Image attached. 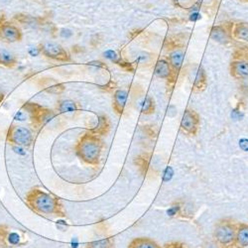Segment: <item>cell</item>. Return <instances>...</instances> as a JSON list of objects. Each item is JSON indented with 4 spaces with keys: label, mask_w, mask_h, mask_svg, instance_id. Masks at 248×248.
Wrapping results in <instances>:
<instances>
[{
    "label": "cell",
    "mask_w": 248,
    "mask_h": 248,
    "mask_svg": "<svg viewBox=\"0 0 248 248\" xmlns=\"http://www.w3.org/2000/svg\"><path fill=\"white\" fill-rule=\"evenodd\" d=\"M155 74L157 77L162 78H168L170 76V67L167 62L159 61L155 68Z\"/></svg>",
    "instance_id": "16"
},
{
    "label": "cell",
    "mask_w": 248,
    "mask_h": 248,
    "mask_svg": "<svg viewBox=\"0 0 248 248\" xmlns=\"http://www.w3.org/2000/svg\"><path fill=\"white\" fill-rule=\"evenodd\" d=\"M25 243L23 233L11 230L8 225L0 224V248H15Z\"/></svg>",
    "instance_id": "4"
},
{
    "label": "cell",
    "mask_w": 248,
    "mask_h": 248,
    "mask_svg": "<svg viewBox=\"0 0 248 248\" xmlns=\"http://www.w3.org/2000/svg\"><path fill=\"white\" fill-rule=\"evenodd\" d=\"M103 148L102 140L94 133L82 135L77 144V154L81 161L89 165H97Z\"/></svg>",
    "instance_id": "2"
},
{
    "label": "cell",
    "mask_w": 248,
    "mask_h": 248,
    "mask_svg": "<svg viewBox=\"0 0 248 248\" xmlns=\"http://www.w3.org/2000/svg\"><path fill=\"white\" fill-rule=\"evenodd\" d=\"M25 108L29 111L33 123H35L36 126L43 125L49 119L54 117V113L51 110L40 107L36 103H28L27 106H25Z\"/></svg>",
    "instance_id": "7"
},
{
    "label": "cell",
    "mask_w": 248,
    "mask_h": 248,
    "mask_svg": "<svg viewBox=\"0 0 248 248\" xmlns=\"http://www.w3.org/2000/svg\"><path fill=\"white\" fill-rule=\"evenodd\" d=\"M164 248H189V247L183 242L175 241V242H171V243L166 244L164 246Z\"/></svg>",
    "instance_id": "22"
},
{
    "label": "cell",
    "mask_w": 248,
    "mask_h": 248,
    "mask_svg": "<svg viewBox=\"0 0 248 248\" xmlns=\"http://www.w3.org/2000/svg\"><path fill=\"white\" fill-rule=\"evenodd\" d=\"M3 98H4V93L1 89H0V102L3 100Z\"/></svg>",
    "instance_id": "24"
},
{
    "label": "cell",
    "mask_w": 248,
    "mask_h": 248,
    "mask_svg": "<svg viewBox=\"0 0 248 248\" xmlns=\"http://www.w3.org/2000/svg\"><path fill=\"white\" fill-rule=\"evenodd\" d=\"M86 248H114V239L109 237L97 241H93L88 243Z\"/></svg>",
    "instance_id": "15"
},
{
    "label": "cell",
    "mask_w": 248,
    "mask_h": 248,
    "mask_svg": "<svg viewBox=\"0 0 248 248\" xmlns=\"http://www.w3.org/2000/svg\"><path fill=\"white\" fill-rule=\"evenodd\" d=\"M212 36H213V38L216 39L217 41H219V42H224L225 40H227V37H226L225 32H224L222 29L218 28V27H217V28L215 27V28L213 29V31H212Z\"/></svg>",
    "instance_id": "20"
},
{
    "label": "cell",
    "mask_w": 248,
    "mask_h": 248,
    "mask_svg": "<svg viewBox=\"0 0 248 248\" xmlns=\"http://www.w3.org/2000/svg\"><path fill=\"white\" fill-rule=\"evenodd\" d=\"M171 63L175 68H180L182 66L183 60H184V54L182 51H175L171 54Z\"/></svg>",
    "instance_id": "19"
},
{
    "label": "cell",
    "mask_w": 248,
    "mask_h": 248,
    "mask_svg": "<svg viewBox=\"0 0 248 248\" xmlns=\"http://www.w3.org/2000/svg\"><path fill=\"white\" fill-rule=\"evenodd\" d=\"M0 65L7 68H13L17 65V59L10 52L0 51Z\"/></svg>",
    "instance_id": "13"
},
{
    "label": "cell",
    "mask_w": 248,
    "mask_h": 248,
    "mask_svg": "<svg viewBox=\"0 0 248 248\" xmlns=\"http://www.w3.org/2000/svg\"><path fill=\"white\" fill-rule=\"evenodd\" d=\"M57 108L60 113H66V112H74L78 109L77 103L73 100H61L59 101Z\"/></svg>",
    "instance_id": "14"
},
{
    "label": "cell",
    "mask_w": 248,
    "mask_h": 248,
    "mask_svg": "<svg viewBox=\"0 0 248 248\" xmlns=\"http://www.w3.org/2000/svg\"><path fill=\"white\" fill-rule=\"evenodd\" d=\"M236 35L238 38L248 41V26L246 25H239L236 29Z\"/></svg>",
    "instance_id": "21"
},
{
    "label": "cell",
    "mask_w": 248,
    "mask_h": 248,
    "mask_svg": "<svg viewBox=\"0 0 248 248\" xmlns=\"http://www.w3.org/2000/svg\"><path fill=\"white\" fill-rule=\"evenodd\" d=\"M2 22H3V16L1 15V13H0V26L2 25Z\"/></svg>",
    "instance_id": "25"
},
{
    "label": "cell",
    "mask_w": 248,
    "mask_h": 248,
    "mask_svg": "<svg viewBox=\"0 0 248 248\" xmlns=\"http://www.w3.org/2000/svg\"><path fill=\"white\" fill-rule=\"evenodd\" d=\"M140 107H141V111L144 114H150L154 111L155 109V106H154V101L151 97L146 96L144 97L140 103Z\"/></svg>",
    "instance_id": "17"
},
{
    "label": "cell",
    "mask_w": 248,
    "mask_h": 248,
    "mask_svg": "<svg viewBox=\"0 0 248 248\" xmlns=\"http://www.w3.org/2000/svg\"><path fill=\"white\" fill-rule=\"evenodd\" d=\"M41 52L43 53L47 58L62 61V62H69L71 60L69 53L62 47L61 45L53 42H46L41 46Z\"/></svg>",
    "instance_id": "6"
},
{
    "label": "cell",
    "mask_w": 248,
    "mask_h": 248,
    "mask_svg": "<svg viewBox=\"0 0 248 248\" xmlns=\"http://www.w3.org/2000/svg\"><path fill=\"white\" fill-rule=\"evenodd\" d=\"M236 230L237 224L232 223L230 219H221L216 224L214 232L215 239L222 246L230 245L235 240Z\"/></svg>",
    "instance_id": "3"
},
{
    "label": "cell",
    "mask_w": 248,
    "mask_h": 248,
    "mask_svg": "<svg viewBox=\"0 0 248 248\" xmlns=\"http://www.w3.org/2000/svg\"><path fill=\"white\" fill-rule=\"evenodd\" d=\"M128 248H162L156 241L147 237H137L131 240Z\"/></svg>",
    "instance_id": "12"
},
{
    "label": "cell",
    "mask_w": 248,
    "mask_h": 248,
    "mask_svg": "<svg viewBox=\"0 0 248 248\" xmlns=\"http://www.w3.org/2000/svg\"><path fill=\"white\" fill-rule=\"evenodd\" d=\"M200 126V118L199 115L193 110H186L182 121H181V129L184 133L188 135H196Z\"/></svg>",
    "instance_id": "8"
},
{
    "label": "cell",
    "mask_w": 248,
    "mask_h": 248,
    "mask_svg": "<svg viewBox=\"0 0 248 248\" xmlns=\"http://www.w3.org/2000/svg\"><path fill=\"white\" fill-rule=\"evenodd\" d=\"M26 202L32 211L41 216L65 217L63 205L59 199L40 189H32L26 195Z\"/></svg>",
    "instance_id": "1"
},
{
    "label": "cell",
    "mask_w": 248,
    "mask_h": 248,
    "mask_svg": "<svg viewBox=\"0 0 248 248\" xmlns=\"http://www.w3.org/2000/svg\"><path fill=\"white\" fill-rule=\"evenodd\" d=\"M0 37L9 43H15L22 40V32L17 27L5 23L0 26Z\"/></svg>",
    "instance_id": "9"
},
{
    "label": "cell",
    "mask_w": 248,
    "mask_h": 248,
    "mask_svg": "<svg viewBox=\"0 0 248 248\" xmlns=\"http://www.w3.org/2000/svg\"><path fill=\"white\" fill-rule=\"evenodd\" d=\"M7 141L18 146H30L33 141V135L26 127L12 125L7 132Z\"/></svg>",
    "instance_id": "5"
},
{
    "label": "cell",
    "mask_w": 248,
    "mask_h": 248,
    "mask_svg": "<svg viewBox=\"0 0 248 248\" xmlns=\"http://www.w3.org/2000/svg\"><path fill=\"white\" fill-rule=\"evenodd\" d=\"M201 18V15L199 13H193L191 15V20H193V21H196V20H199Z\"/></svg>",
    "instance_id": "23"
},
{
    "label": "cell",
    "mask_w": 248,
    "mask_h": 248,
    "mask_svg": "<svg viewBox=\"0 0 248 248\" xmlns=\"http://www.w3.org/2000/svg\"><path fill=\"white\" fill-rule=\"evenodd\" d=\"M128 98V93L126 91L118 90L114 93L113 95V109L117 114H122L125 108L126 102Z\"/></svg>",
    "instance_id": "10"
},
{
    "label": "cell",
    "mask_w": 248,
    "mask_h": 248,
    "mask_svg": "<svg viewBox=\"0 0 248 248\" xmlns=\"http://www.w3.org/2000/svg\"><path fill=\"white\" fill-rule=\"evenodd\" d=\"M234 242L238 248L248 247V224L246 223L237 224Z\"/></svg>",
    "instance_id": "11"
},
{
    "label": "cell",
    "mask_w": 248,
    "mask_h": 248,
    "mask_svg": "<svg viewBox=\"0 0 248 248\" xmlns=\"http://www.w3.org/2000/svg\"><path fill=\"white\" fill-rule=\"evenodd\" d=\"M233 71L235 76L238 78H247L248 77V64L245 62H238L234 64Z\"/></svg>",
    "instance_id": "18"
}]
</instances>
